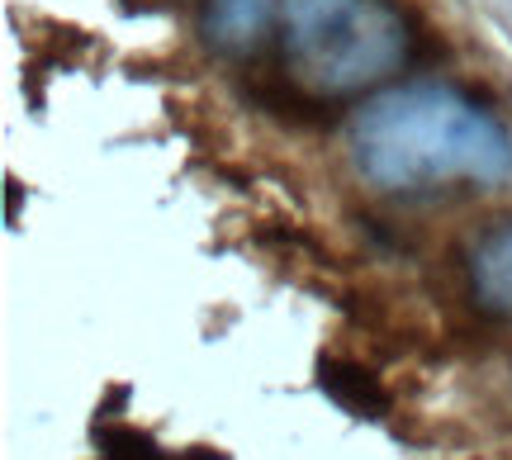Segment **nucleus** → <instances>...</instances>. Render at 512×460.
<instances>
[{
    "label": "nucleus",
    "mask_w": 512,
    "mask_h": 460,
    "mask_svg": "<svg viewBox=\"0 0 512 460\" xmlns=\"http://www.w3.org/2000/svg\"><path fill=\"white\" fill-rule=\"evenodd\" d=\"M351 162L380 190L498 185L512 176V133L456 86H399L351 119Z\"/></svg>",
    "instance_id": "f257e3e1"
},
{
    "label": "nucleus",
    "mask_w": 512,
    "mask_h": 460,
    "mask_svg": "<svg viewBox=\"0 0 512 460\" xmlns=\"http://www.w3.org/2000/svg\"><path fill=\"white\" fill-rule=\"evenodd\" d=\"M280 57L294 86L323 100L361 95L408 62L413 34L389 0H280Z\"/></svg>",
    "instance_id": "f03ea898"
},
{
    "label": "nucleus",
    "mask_w": 512,
    "mask_h": 460,
    "mask_svg": "<svg viewBox=\"0 0 512 460\" xmlns=\"http://www.w3.org/2000/svg\"><path fill=\"white\" fill-rule=\"evenodd\" d=\"M470 285L475 299L494 313H512V223L494 228L470 252Z\"/></svg>",
    "instance_id": "7ed1b4c3"
},
{
    "label": "nucleus",
    "mask_w": 512,
    "mask_h": 460,
    "mask_svg": "<svg viewBox=\"0 0 512 460\" xmlns=\"http://www.w3.org/2000/svg\"><path fill=\"white\" fill-rule=\"evenodd\" d=\"M318 385H323V394H328L332 404L356 413V418H380L384 408H389V394H384L380 375L356 366V361H323L318 366Z\"/></svg>",
    "instance_id": "20e7f679"
},
{
    "label": "nucleus",
    "mask_w": 512,
    "mask_h": 460,
    "mask_svg": "<svg viewBox=\"0 0 512 460\" xmlns=\"http://www.w3.org/2000/svg\"><path fill=\"white\" fill-rule=\"evenodd\" d=\"M280 0H214L204 10V34L219 48H247L275 24Z\"/></svg>",
    "instance_id": "39448f33"
},
{
    "label": "nucleus",
    "mask_w": 512,
    "mask_h": 460,
    "mask_svg": "<svg viewBox=\"0 0 512 460\" xmlns=\"http://www.w3.org/2000/svg\"><path fill=\"white\" fill-rule=\"evenodd\" d=\"M95 442H100L105 460H166V456H162V446L152 442L147 432L128 427V423L100 427V432H95Z\"/></svg>",
    "instance_id": "423d86ee"
}]
</instances>
